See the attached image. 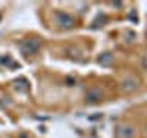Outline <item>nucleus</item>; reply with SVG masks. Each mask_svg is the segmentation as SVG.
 Listing matches in <instances>:
<instances>
[{"label":"nucleus","mask_w":147,"mask_h":138,"mask_svg":"<svg viewBox=\"0 0 147 138\" xmlns=\"http://www.w3.org/2000/svg\"><path fill=\"white\" fill-rule=\"evenodd\" d=\"M0 18H2V15H0Z\"/></svg>","instance_id":"7"},{"label":"nucleus","mask_w":147,"mask_h":138,"mask_svg":"<svg viewBox=\"0 0 147 138\" xmlns=\"http://www.w3.org/2000/svg\"><path fill=\"white\" fill-rule=\"evenodd\" d=\"M99 63L101 64H110V63H112V55H110V53H105L103 57H99Z\"/></svg>","instance_id":"5"},{"label":"nucleus","mask_w":147,"mask_h":138,"mask_svg":"<svg viewBox=\"0 0 147 138\" xmlns=\"http://www.w3.org/2000/svg\"><path fill=\"white\" fill-rule=\"evenodd\" d=\"M123 89H125V90H131V89H136V81H132V83H131V81H127V83H125V87H123Z\"/></svg>","instance_id":"6"},{"label":"nucleus","mask_w":147,"mask_h":138,"mask_svg":"<svg viewBox=\"0 0 147 138\" xmlns=\"http://www.w3.org/2000/svg\"><path fill=\"white\" fill-rule=\"evenodd\" d=\"M40 50V41L31 39V41H22L20 43V52L24 55H33Z\"/></svg>","instance_id":"2"},{"label":"nucleus","mask_w":147,"mask_h":138,"mask_svg":"<svg viewBox=\"0 0 147 138\" xmlns=\"http://www.w3.org/2000/svg\"><path fill=\"white\" fill-rule=\"evenodd\" d=\"M132 135H134V129L129 125H123L118 129V138H132Z\"/></svg>","instance_id":"4"},{"label":"nucleus","mask_w":147,"mask_h":138,"mask_svg":"<svg viewBox=\"0 0 147 138\" xmlns=\"http://www.w3.org/2000/svg\"><path fill=\"white\" fill-rule=\"evenodd\" d=\"M55 22H57V26L61 28V30H72V28L76 26V18L72 15H68V13H64V11H59L57 15H55Z\"/></svg>","instance_id":"1"},{"label":"nucleus","mask_w":147,"mask_h":138,"mask_svg":"<svg viewBox=\"0 0 147 138\" xmlns=\"http://www.w3.org/2000/svg\"><path fill=\"white\" fill-rule=\"evenodd\" d=\"M101 99H103V94H101V90H98V89H92L88 94H86V101H88V103H99Z\"/></svg>","instance_id":"3"}]
</instances>
